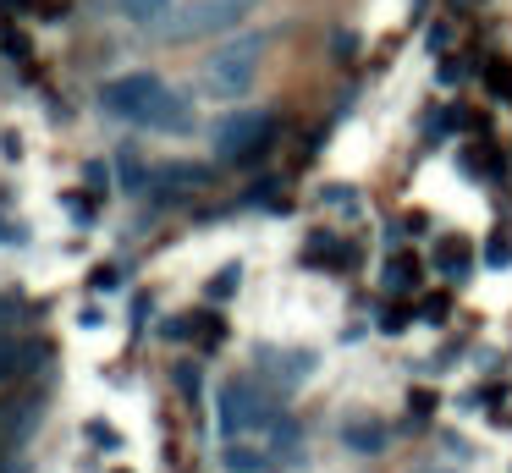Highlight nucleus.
Returning <instances> with one entry per match:
<instances>
[{
    "label": "nucleus",
    "instance_id": "obj_1",
    "mask_svg": "<svg viewBox=\"0 0 512 473\" xmlns=\"http://www.w3.org/2000/svg\"><path fill=\"white\" fill-rule=\"evenodd\" d=\"M100 105L111 116L133 121V127H155V132H193V99L182 88H171L155 72H127L116 83L100 88Z\"/></svg>",
    "mask_w": 512,
    "mask_h": 473
},
{
    "label": "nucleus",
    "instance_id": "obj_13",
    "mask_svg": "<svg viewBox=\"0 0 512 473\" xmlns=\"http://www.w3.org/2000/svg\"><path fill=\"white\" fill-rule=\"evenodd\" d=\"M270 451H276V457H298V451H303V429L292 424L287 413H281L276 424H270Z\"/></svg>",
    "mask_w": 512,
    "mask_h": 473
},
{
    "label": "nucleus",
    "instance_id": "obj_21",
    "mask_svg": "<svg viewBox=\"0 0 512 473\" xmlns=\"http://www.w3.org/2000/svg\"><path fill=\"white\" fill-rule=\"evenodd\" d=\"M320 204H336V209H353V193H347V187H325V193H320Z\"/></svg>",
    "mask_w": 512,
    "mask_h": 473
},
{
    "label": "nucleus",
    "instance_id": "obj_4",
    "mask_svg": "<svg viewBox=\"0 0 512 473\" xmlns=\"http://www.w3.org/2000/svg\"><path fill=\"white\" fill-rule=\"evenodd\" d=\"M276 418H281L276 396L248 380H226L221 396H215V424H221L226 440H259V435H270Z\"/></svg>",
    "mask_w": 512,
    "mask_h": 473
},
{
    "label": "nucleus",
    "instance_id": "obj_26",
    "mask_svg": "<svg viewBox=\"0 0 512 473\" xmlns=\"http://www.w3.org/2000/svg\"><path fill=\"white\" fill-rule=\"evenodd\" d=\"M89 187H111V171H105V165H89Z\"/></svg>",
    "mask_w": 512,
    "mask_h": 473
},
{
    "label": "nucleus",
    "instance_id": "obj_20",
    "mask_svg": "<svg viewBox=\"0 0 512 473\" xmlns=\"http://www.w3.org/2000/svg\"><path fill=\"white\" fill-rule=\"evenodd\" d=\"M177 385H182V396H193L199 391V369H193V363H177Z\"/></svg>",
    "mask_w": 512,
    "mask_h": 473
},
{
    "label": "nucleus",
    "instance_id": "obj_17",
    "mask_svg": "<svg viewBox=\"0 0 512 473\" xmlns=\"http://www.w3.org/2000/svg\"><path fill=\"white\" fill-rule=\"evenodd\" d=\"M485 88H490L496 99H512V66H507V61H490V66H485Z\"/></svg>",
    "mask_w": 512,
    "mask_h": 473
},
{
    "label": "nucleus",
    "instance_id": "obj_12",
    "mask_svg": "<svg viewBox=\"0 0 512 473\" xmlns=\"http://www.w3.org/2000/svg\"><path fill=\"white\" fill-rule=\"evenodd\" d=\"M435 270L463 281V275H468V242H463V237H446L441 248H435Z\"/></svg>",
    "mask_w": 512,
    "mask_h": 473
},
{
    "label": "nucleus",
    "instance_id": "obj_23",
    "mask_svg": "<svg viewBox=\"0 0 512 473\" xmlns=\"http://www.w3.org/2000/svg\"><path fill=\"white\" fill-rule=\"evenodd\" d=\"M468 77V61H441V83H463Z\"/></svg>",
    "mask_w": 512,
    "mask_h": 473
},
{
    "label": "nucleus",
    "instance_id": "obj_28",
    "mask_svg": "<svg viewBox=\"0 0 512 473\" xmlns=\"http://www.w3.org/2000/svg\"><path fill=\"white\" fill-rule=\"evenodd\" d=\"M419 473H457V468H419Z\"/></svg>",
    "mask_w": 512,
    "mask_h": 473
},
{
    "label": "nucleus",
    "instance_id": "obj_14",
    "mask_svg": "<svg viewBox=\"0 0 512 473\" xmlns=\"http://www.w3.org/2000/svg\"><path fill=\"white\" fill-rule=\"evenodd\" d=\"M413 275H419V264H413V253H397V259L380 270V281L391 286V292H402V286H413Z\"/></svg>",
    "mask_w": 512,
    "mask_h": 473
},
{
    "label": "nucleus",
    "instance_id": "obj_6",
    "mask_svg": "<svg viewBox=\"0 0 512 473\" xmlns=\"http://www.w3.org/2000/svg\"><path fill=\"white\" fill-rule=\"evenodd\" d=\"M210 187V171L204 165H188V160H171V165H155L149 171V198L155 204H177V198H193Z\"/></svg>",
    "mask_w": 512,
    "mask_h": 473
},
{
    "label": "nucleus",
    "instance_id": "obj_10",
    "mask_svg": "<svg viewBox=\"0 0 512 473\" xmlns=\"http://www.w3.org/2000/svg\"><path fill=\"white\" fill-rule=\"evenodd\" d=\"M221 468L226 473H270V468H276V451L254 446V440H226V446H221Z\"/></svg>",
    "mask_w": 512,
    "mask_h": 473
},
{
    "label": "nucleus",
    "instance_id": "obj_24",
    "mask_svg": "<svg viewBox=\"0 0 512 473\" xmlns=\"http://www.w3.org/2000/svg\"><path fill=\"white\" fill-rule=\"evenodd\" d=\"M424 319H430V325H435V319H446V297H441V292L424 297Z\"/></svg>",
    "mask_w": 512,
    "mask_h": 473
},
{
    "label": "nucleus",
    "instance_id": "obj_2",
    "mask_svg": "<svg viewBox=\"0 0 512 473\" xmlns=\"http://www.w3.org/2000/svg\"><path fill=\"white\" fill-rule=\"evenodd\" d=\"M265 44H270V33H237V39H226L221 50H215L210 61H204V72H199L204 99L237 105V99H243L248 88L259 83V61H265Z\"/></svg>",
    "mask_w": 512,
    "mask_h": 473
},
{
    "label": "nucleus",
    "instance_id": "obj_22",
    "mask_svg": "<svg viewBox=\"0 0 512 473\" xmlns=\"http://www.w3.org/2000/svg\"><path fill=\"white\" fill-rule=\"evenodd\" d=\"M408 308H386V314H380V330H402V325H408Z\"/></svg>",
    "mask_w": 512,
    "mask_h": 473
},
{
    "label": "nucleus",
    "instance_id": "obj_15",
    "mask_svg": "<svg viewBox=\"0 0 512 473\" xmlns=\"http://www.w3.org/2000/svg\"><path fill=\"white\" fill-rule=\"evenodd\" d=\"M485 264H490V270H507V264H512V226H501L496 237L485 242Z\"/></svg>",
    "mask_w": 512,
    "mask_h": 473
},
{
    "label": "nucleus",
    "instance_id": "obj_19",
    "mask_svg": "<svg viewBox=\"0 0 512 473\" xmlns=\"http://www.w3.org/2000/svg\"><path fill=\"white\" fill-rule=\"evenodd\" d=\"M408 413H413V418H430V413H435V396H430V391H413V396H408Z\"/></svg>",
    "mask_w": 512,
    "mask_h": 473
},
{
    "label": "nucleus",
    "instance_id": "obj_27",
    "mask_svg": "<svg viewBox=\"0 0 512 473\" xmlns=\"http://www.w3.org/2000/svg\"><path fill=\"white\" fill-rule=\"evenodd\" d=\"M6 473H28V468H23V462H6Z\"/></svg>",
    "mask_w": 512,
    "mask_h": 473
},
{
    "label": "nucleus",
    "instance_id": "obj_8",
    "mask_svg": "<svg viewBox=\"0 0 512 473\" xmlns=\"http://www.w3.org/2000/svg\"><path fill=\"white\" fill-rule=\"evenodd\" d=\"M45 358H50L45 341H34V336H0V385H12V380H23V374H34Z\"/></svg>",
    "mask_w": 512,
    "mask_h": 473
},
{
    "label": "nucleus",
    "instance_id": "obj_25",
    "mask_svg": "<svg viewBox=\"0 0 512 473\" xmlns=\"http://www.w3.org/2000/svg\"><path fill=\"white\" fill-rule=\"evenodd\" d=\"M199 336L215 347V341H221V319H215V314H204V319H199Z\"/></svg>",
    "mask_w": 512,
    "mask_h": 473
},
{
    "label": "nucleus",
    "instance_id": "obj_16",
    "mask_svg": "<svg viewBox=\"0 0 512 473\" xmlns=\"http://www.w3.org/2000/svg\"><path fill=\"white\" fill-rule=\"evenodd\" d=\"M237 286H243V264H226V270H215V275H210V303L232 297Z\"/></svg>",
    "mask_w": 512,
    "mask_h": 473
},
{
    "label": "nucleus",
    "instance_id": "obj_18",
    "mask_svg": "<svg viewBox=\"0 0 512 473\" xmlns=\"http://www.w3.org/2000/svg\"><path fill=\"white\" fill-rule=\"evenodd\" d=\"M89 440H94V446H105V451H116V446H122V435H116L111 424H89Z\"/></svg>",
    "mask_w": 512,
    "mask_h": 473
},
{
    "label": "nucleus",
    "instance_id": "obj_3",
    "mask_svg": "<svg viewBox=\"0 0 512 473\" xmlns=\"http://www.w3.org/2000/svg\"><path fill=\"white\" fill-rule=\"evenodd\" d=\"M259 0H177L166 17L155 22V39L160 44H188V39H210V33H232L237 22L254 11Z\"/></svg>",
    "mask_w": 512,
    "mask_h": 473
},
{
    "label": "nucleus",
    "instance_id": "obj_11",
    "mask_svg": "<svg viewBox=\"0 0 512 473\" xmlns=\"http://www.w3.org/2000/svg\"><path fill=\"white\" fill-rule=\"evenodd\" d=\"M116 6H122V17L133 22V28H155V22L166 17L177 0H116Z\"/></svg>",
    "mask_w": 512,
    "mask_h": 473
},
{
    "label": "nucleus",
    "instance_id": "obj_9",
    "mask_svg": "<svg viewBox=\"0 0 512 473\" xmlns=\"http://www.w3.org/2000/svg\"><path fill=\"white\" fill-rule=\"evenodd\" d=\"M342 446L347 451H358V457H380V451L391 446V429H386V418H375V413H353L342 424Z\"/></svg>",
    "mask_w": 512,
    "mask_h": 473
},
{
    "label": "nucleus",
    "instance_id": "obj_7",
    "mask_svg": "<svg viewBox=\"0 0 512 473\" xmlns=\"http://www.w3.org/2000/svg\"><path fill=\"white\" fill-rule=\"evenodd\" d=\"M314 352H303V347H254V369L265 374V380H276L281 391H292V385H303L314 374Z\"/></svg>",
    "mask_w": 512,
    "mask_h": 473
},
{
    "label": "nucleus",
    "instance_id": "obj_5",
    "mask_svg": "<svg viewBox=\"0 0 512 473\" xmlns=\"http://www.w3.org/2000/svg\"><path fill=\"white\" fill-rule=\"evenodd\" d=\"M270 138H276V116L270 110H232L226 121H215V160L248 165L270 149Z\"/></svg>",
    "mask_w": 512,
    "mask_h": 473
}]
</instances>
